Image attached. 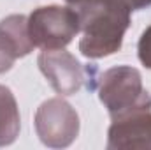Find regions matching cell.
<instances>
[{"mask_svg": "<svg viewBox=\"0 0 151 150\" xmlns=\"http://www.w3.org/2000/svg\"><path fill=\"white\" fill-rule=\"evenodd\" d=\"M81 16L83 39L79 50L88 58H102L121 48L130 25V11L111 2H91L76 7Z\"/></svg>", "mask_w": 151, "mask_h": 150, "instance_id": "obj_1", "label": "cell"}, {"mask_svg": "<svg viewBox=\"0 0 151 150\" xmlns=\"http://www.w3.org/2000/svg\"><path fill=\"white\" fill-rule=\"evenodd\" d=\"M27 27L34 48L62 50L81 30V16L76 7H39L27 18Z\"/></svg>", "mask_w": 151, "mask_h": 150, "instance_id": "obj_2", "label": "cell"}, {"mask_svg": "<svg viewBox=\"0 0 151 150\" xmlns=\"http://www.w3.org/2000/svg\"><path fill=\"white\" fill-rule=\"evenodd\" d=\"M99 95L111 117L135 108H151V97L142 88L139 71L128 66L106 71L100 78Z\"/></svg>", "mask_w": 151, "mask_h": 150, "instance_id": "obj_3", "label": "cell"}, {"mask_svg": "<svg viewBox=\"0 0 151 150\" xmlns=\"http://www.w3.org/2000/svg\"><path fill=\"white\" fill-rule=\"evenodd\" d=\"M35 127L46 145L65 147L77 136L79 120L76 111L67 103L60 99H51L39 108Z\"/></svg>", "mask_w": 151, "mask_h": 150, "instance_id": "obj_4", "label": "cell"}, {"mask_svg": "<svg viewBox=\"0 0 151 150\" xmlns=\"http://www.w3.org/2000/svg\"><path fill=\"white\" fill-rule=\"evenodd\" d=\"M109 149H151V108H135L113 117Z\"/></svg>", "mask_w": 151, "mask_h": 150, "instance_id": "obj_5", "label": "cell"}, {"mask_svg": "<svg viewBox=\"0 0 151 150\" xmlns=\"http://www.w3.org/2000/svg\"><path fill=\"white\" fill-rule=\"evenodd\" d=\"M39 67L58 94H76L83 81L84 71L74 57L63 50H44L39 55Z\"/></svg>", "mask_w": 151, "mask_h": 150, "instance_id": "obj_6", "label": "cell"}, {"mask_svg": "<svg viewBox=\"0 0 151 150\" xmlns=\"http://www.w3.org/2000/svg\"><path fill=\"white\" fill-rule=\"evenodd\" d=\"M32 50L25 16L14 14L0 21V73L9 71L16 58L28 55Z\"/></svg>", "mask_w": 151, "mask_h": 150, "instance_id": "obj_7", "label": "cell"}, {"mask_svg": "<svg viewBox=\"0 0 151 150\" xmlns=\"http://www.w3.org/2000/svg\"><path fill=\"white\" fill-rule=\"evenodd\" d=\"M19 131V113L9 88L0 85V145H9Z\"/></svg>", "mask_w": 151, "mask_h": 150, "instance_id": "obj_8", "label": "cell"}, {"mask_svg": "<svg viewBox=\"0 0 151 150\" xmlns=\"http://www.w3.org/2000/svg\"><path fill=\"white\" fill-rule=\"evenodd\" d=\"M70 4L76 5H84V4H91V2H111V4H118L121 7H127L128 11H137V9H144L151 5V0H69Z\"/></svg>", "mask_w": 151, "mask_h": 150, "instance_id": "obj_9", "label": "cell"}, {"mask_svg": "<svg viewBox=\"0 0 151 150\" xmlns=\"http://www.w3.org/2000/svg\"><path fill=\"white\" fill-rule=\"evenodd\" d=\"M137 51H139V60L151 69V27H148L142 36L139 39V46H137Z\"/></svg>", "mask_w": 151, "mask_h": 150, "instance_id": "obj_10", "label": "cell"}]
</instances>
